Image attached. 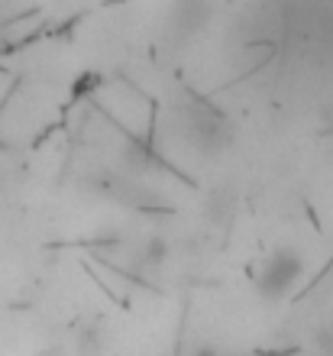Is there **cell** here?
<instances>
[{
	"mask_svg": "<svg viewBox=\"0 0 333 356\" xmlns=\"http://www.w3.org/2000/svg\"><path fill=\"white\" fill-rule=\"evenodd\" d=\"M301 275H304L301 253L291 250V246H282V250H272L268 256H262L256 263V269L250 272V282L256 289V295L272 305V301L288 298L295 291V285L301 282Z\"/></svg>",
	"mask_w": 333,
	"mask_h": 356,
	"instance_id": "1",
	"label": "cell"
}]
</instances>
